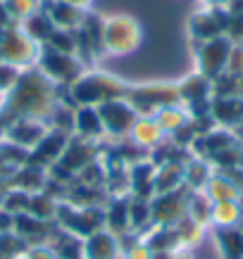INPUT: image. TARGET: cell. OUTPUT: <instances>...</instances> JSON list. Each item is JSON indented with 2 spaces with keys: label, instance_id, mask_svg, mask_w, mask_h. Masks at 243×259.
Segmentation results:
<instances>
[{
  "label": "cell",
  "instance_id": "14",
  "mask_svg": "<svg viewBox=\"0 0 243 259\" xmlns=\"http://www.w3.org/2000/svg\"><path fill=\"white\" fill-rule=\"evenodd\" d=\"M119 252V238L108 228H100L84 238V259H117Z\"/></svg>",
  "mask_w": 243,
  "mask_h": 259
},
{
  "label": "cell",
  "instance_id": "12",
  "mask_svg": "<svg viewBox=\"0 0 243 259\" xmlns=\"http://www.w3.org/2000/svg\"><path fill=\"white\" fill-rule=\"evenodd\" d=\"M0 55L5 62L12 64H29L36 57V50H33V40L26 36L24 31L15 29V31H3L0 36Z\"/></svg>",
  "mask_w": 243,
  "mask_h": 259
},
{
  "label": "cell",
  "instance_id": "5",
  "mask_svg": "<svg viewBox=\"0 0 243 259\" xmlns=\"http://www.w3.org/2000/svg\"><path fill=\"white\" fill-rule=\"evenodd\" d=\"M186 186H181L169 193H160V195L150 197V219L153 226H174L181 217H186V204H188Z\"/></svg>",
  "mask_w": 243,
  "mask_h": 259
},
{
  "label": "cell",
  "instance_id": "25",
  "mask_svg": "<svg viewBox=\"0 0 243 259\" xmlns=\"http://www.w3.org/2000/svg\"><path fill=\"white\" fill-rule=\"evenodd\" d=\"M243 212L236 200H224V202H212V219L210 224L215 228H231L241 226Z\"/></svg>",
  "mask_w": 243,
  "mask_h": 259
},
{
  "label": "cell",
  "instance_id": "7",
  "mask_svg": "<svg viewBox=\"0 0 243 259\" xmlns=\"http://www.w3.org/2000/svg\"><path fill=\"white\" fill-rule=\"evenodd\" d=\"M98 112H100L102 126H105V134L110 136H129L131 134L133 124L138 121V112L133 110V105L124 98H117V100H108L98 105Z\"/></svg>",
  "mask_w": 243,
  "mask_h": 259
},
{
  "label": "cell",
  "instance_id": "4",
  "mask_svg": "<svg viewBox=\"0 0 243 259\" xmlns=\"http://www.w3.org/2000/svg\"><path fill=\"white\" fill-rule=\"evenodd\" d=\"M95 155H98L95 141H88L81 136H70V143L64 145L60 159L53 164V174L62 176V179H77V174L86 164H91Z\"/></svg>",
  "mask_w": 243,
  "mask_h": 259
},
{
  "label": "cell",
  "instance_id": "35",
  "mask_svg": "<svg viewBox=\"0 0 243 259\" xmlns=\"http://www.w3.org/2000/svg\"><path fill=\"white\" fill-rule=\"evenodd\" d=\"M227 74L231 76H243V43H234L231 53H229L227 60Z\"/></svg>",
  "mask_w": 243,
  "mask_h": 259
},
{
  "label": "cell",
  "instance_id": "37",
  "mask_svg": "<svg viewBox=\"0 0 243 259\" xmlns=\"http://www.w3.org/2000/svg\"><path fill=\"white\" fill-rule=\"evenodd\" d=\"M24 259H57L53 247L48 245H36V247H29V252L24 254Z\"/></svg>",
  "mask_w": 243,
  "mask_h": 259
},
{
  "label": "cell",
  "instance_id": "26",
  "mask_svg": "<svg viewBox=\"0 0 243 259\" xmlns=\"http://www.w3.org/2000/svg\"><path fill=\"white\" fill-rule=\"evenodd\" d=\"M50 247L57 259H84V238L72 236L67 231H57Z\"/></svg>",
  "mask_w": 243,
  "mask_h": 259
},
{
  "label": "cell",
  "instance_id": "13",
  "mask_svg": "<svg viewBox=\"0 0 243 259\" xmlns=\"http://www.w3.org/2000/svg\"><path fill=\"white\" fill-rule=\"evenodd\" d=\"M15 233L24 238V243L29 247H36V245H46L53 243L55 238V228H53V221H41L31 214H17L15 217Z\"/></svg>",
  "mask_w": 243,
  "mask_h": 259
},
{
  "label": "cell",
  "instance_id": "44",
  "mask_svg": "<svg viewBox=\"0 0 243 259\" xmlns=\"http://www.w3.org/2000/svg\"><path fill=\"white\" fill-rule=\"evenodd\" d=\"M22 259H24V257H22Z\"/></svg>",
  "mask_w": 243,
  "mask_h": 259
},
{
  "label": "cell",
  "instance_id": "2",
  "mask_svg": "<svg viewBox=\"0 0 243 259\" xmlns=\"http://www.w3.org/2000/svg\"><path fill=\"white\" fill-rule=\"evenodd\" d=\"M126 88L122 81L112 79L108 74H88V76H79L74 83H72V98L79 107L84 105H102L108 100H117V98H124Z\"/></svg>",
  "mask_w": 243,
  "mask_h": 259
},
{
  "label": "cell",
  "instance_id": "11",
  "mask_svg": "<svg viewBox=\"0 0 243 259\" xmlns=\"http://www.w3.org/2000/svg\"><path fill=\"white\" fill-rule=\"evenodd\" d=\"M70 136L72 134H64V131H60V128H48V134L43 136L39 141V145L36 148L29 150V162L26 164H36V166H53L60 159V155H62L64 145L70 143Z\"/></svg>",
  "mask_w": 243,
  "mask_h": 259
},
{
  "label": "cell",
  "instance_id": "36",
  "mask_svg": "<svg viewBox=\"0 0 243 259\" xmlns=\"http://www.w3.org/2000/svg\"><path fill=\"white\" fill-rule=\"evenodd\" d=\"M124 259H153V252L146 243H133L124 250Z\"/></svg>",
  "mask_w": 243,
  "mask_h": 259
},
{
  "label": "cell",
  "instance_id": "39",
  "mask_svg": "<svg viewBox=\"0 0 243 259\" xmlns=\"http://www.w3.org/2000/svg\"><path fill=\"white\" fill-rule=\"evenodd\" d=\"M15 171H17V169L10 164L8 159L3 157V152H0V179H10V176H12Z\"/></svg>",
  "mask_w": 243,
  "mask_h": 259
},
{
  "label": "cell",
  "instance_id": "6",
  "mask_svg": "<svg viewBox=\"0 0 243 259\" xmlns=\"http://www.w3.org/2000/svg\"><path fill=\"white\" fill-rule=\"evenodd\" d=\"M138 38H141L138 24L129 17H112L102 26V46L117 55L131 53L138 46Z\"/></svg>",
  "mask_w": 243,
  "mask_h": 259
},
{
  "label": "cell",
  "instance_id": "38",
  "mask_svg": "<svg viewBox=\"0 0 243 259\" xmlns=\"http://www.w3.org/2000/svg\"><path fill=\"white\" fill-rule=\"evenodd\" d=\"M8 231H15V217L0 207V233H8Z\"/></svg>",
  "mask_w": 243,
  "mask_h": 259
},
{
  "label": "cell",
  "instance_id": "27",
  "mask_svg": "<svg viewBox=\"0 0 243 259\" xmlns=\"http://www.w3.org/2000/svg\"><path fill=\"white\" fill-rule=\"evenodd\" d=\"M26 214H31L41 221H55L57 214V197L50 195L48 190H39V193H31L29 197V209Z\"/></svg>",
  "mask_w": 243,
  "mask_h": 259
},
{
  "label": "cell",
  "instance_id": "30",
  "mask_svg": "<svg viewBox=\"0 0 243 259\" xmlns=\"http://www.w3.org/2000/svg\"><path fill=\"white\" fill-rule=\"evenodd\" d=\"M129 226H131V231H141L146 226H153L150 200H141V197H131L129 200Z\"/></svg>",
  "mask_w": 243,
  "mask_h": 259
},
{
  "label": "cell",
  "instance_id": "3",
  "mask_svg": "<svg viewBox=\"0 0 243 259\" xmlns=\"http://www.w3.org/2000/svg\"><path fill=\"white\" fill-rule=\"evenodd\" d=\"M57 226L79 238H88L91 233L105 228V209L102 207H77L72 202H57L55 214Z\"/></svg>",
  "mask_w": 243,
  "mask_h": 259
},
{
  "label": "cell",
  "instance_id": "42",
  "mask_svg": "<svg viewBox=\"0 0 243 259\" xmlns=\"http://www.w3.org/2000/svg\"><path fill=\"white\" fill-rule=\"evenodd\" d=\"M238 131H241V134H243V119H241V124H238Z\"/></svg>",
  "mask_w": 243,
  "mask_h": 259
},
{
  "label": "cell",
  "instance_id": "41",
  "mask_svg": "<svg viewBox=\"0 0 243 259\" xmlns=\"http://www.w3.org/2000/svg\"><path fill=\"white\" fill-rule=\"evenodd\" d=\"M67 3H72V5H79V8H84L88 0H67Z\"/></svg>",
  "mask_w": 243,
  "mask_h": 259
},
{
  "label": "cell",
  "instance_id": "22",
  "mask_svg": "<svg viewBox=\"0 0 243 259\" xmlns=\"http://www.w3.org/2000/svg\"><path fill=\"white\" fill-rule=\"evenodd\" d=\"M10 181H12L15 188H22V190H26V193H39V190L46 188L48 176H46V171H43V166L22 164L10 176Z\"/></svg>",
  "mask_w": 243,
  "mask_h": 259
},
{
  "label": "cell",
  "instance_id": "29",
  "mask_svg": "<svg viewBox=\"0 0 243 259\" xmlns=\"http://www.w3.org/2000/svg\"><path fill=\"white\" fill-rule=\"evenodd\" d=\"M186 214L193 221H198L200 226H207L212 219V200L205 195L203 190H191V193H188Z\"/></svg>",
  "mask_w": 243,
  "mask_h": 259
},
{
  "label": "cell",
  "instance_id": "15",
  "mask_svg": "<svg viewBox=\"0 0 243 259\" xmlns=\"http://www.w3.org/2000/svg\"><path fill=\"white\" fill-rule=\"evenodd\" d=\"M210 117L215 121V126L238 128L243 119V98H212Z\"/></svg>",
  "mask_w": 243,
  "mask_h": 259
},
{
  "label": "cell",
  "instance_id": "23",
  "mask_svg": "<svg viewBox=\"0 0 243 259\" xmlns=\"http://www.w3.org/2000/svg\"><path fill=\"white\" fill-rule=\"evenodd\" d=\"M212 176V166H210V159H203V157H191L184 166V186L188 190H203L205 183L210 181Z\"/></svg>",
  "mask_w": 243,
  "mask_h": 259
},
{
  "label": "cell",
  "instance_id": "21",
  "mask_svg": "<svg viewBox=\"0 0 243 259\" xmlns=\"http://www.w3.org/2000/svg\"><path fill=\"white\" fill-rule=\"evenodd\" d=\"M203 193L210 197L212 202H224V200H238V193H241V188H238L234 181L229 179L227 174L212 171L210 181L205 183Z\"/></svg>",
  "mask_w": 243,
  "mask_h": 259
},
{
  "label": "cell",
  "instance_id": "19",
  "mask_svg": "<svg viewBox=\"0 0 243 259\" xmlns=\"http://www.w3.org/2000/svg\"><path fill=\"white\" fill-rule=\"evenodd\" d=\"M105 228L115 236H124L126 231H131V226H129V200L119 195L112 197L108 209H105Z\"/></svg>",
  "mask_w": 243,
  "mask_h": 259
},
{
  "label": "cell",
  "instance_id": "1",
  "mask_svg": "<svg viewBox=\"0 0 243 259\" xmlns=\"http://www.w3.org/2000/svg\"><path fill=\"white\" fill-rule=\"evenodd\" d=\"M8 112L15 119L19 117H36L48 119L55 112V100H53V88L46 79H41L39 74H24L19 76L17 86L8 93L5 102Z\"/></svg>",
  "mask_w": 243,
  "mask_h": 259
},
{
  "label": "cell",
  "instance_id": "17",
  "mask_svg": "<svg viewBox=\"0 0 243 259\" xmlns=\"http://www.w3.org/2000/svg\"><path fill=\"white\" fill-rule=\"evenodd\" d=\"M186 162H181V159H167L162 164H155V179H153L155 195L169 193V190H177L184 186V166H186Z\"/></svg>",
  "mask_w": 243,
  "mask_h": 259
},
{
  "label": "cell",
  "instance_id": "9",
  "mask_svg": "<svg viewBox=\"0 0 243 259\" xmlns=\"http://www.w3.org/2000/svg\"><path fill=\"white\" fill-rule=\"evenodd\" d=\"M41 67L46 71V76L60 81V83H74L81 76V62L72 53H60L48 48L41 55Z\"/></svg>",
  "mask_w": 243,
  "mask_h": 259
},
{
  "label": "cell",
  "instance_id": "40",
  "mask_svg": "<svg viewBox=\"0 0 243 259\" xmlns=\"http://www.w3.org/2000/svg\"><path fill=\"white\" fill-rule=\"evenodd\" d=\"M205 3H210L212 8H224V5H229L231 0H205Z\"/></svg>",
  "mask_w": 243,
  "mask_h": 259
},
{
  "label": "cell",
  "instance_id": "20",
  "mask_svg": "<svg viewBox=\"0 0 243 259\" xmlns=\"http://www.w3.org/2000/svg\"><path fill=\"white\" fill-rule=\"evenodd\" d=\"M217 247H220L222 259H243V228H215Z\"/></svg>",
  "mask_w": 243,
  "mask_h": 259
},
{
  "label": "cell",
  "instance_id": "34",
  "mask_svg": "<svg viewBox=\"0 0 243 259\" xmlns=\"http://www.w3.org/2000/svg\"><path fill=\"white\" fill-rule=\"evenodd\" d=\"M3 8L8 10L12 17H19V19H26L29 15L36 12V0H5Z\"/></svg>",
  "mask_w": 243,
  "mask_h": 259
},
{
  "label": "cell",
  "instance_id": "31",
  "mask_svg": "<svg viewBox=\"0 0 243 259\" xmlns=\"http://www.w3.org/2000/svg\"><path fill=\"white\" fill-rule=\"evenodd\" d=\"M29 252V245L15 231L0 233V259H22Z\"/></svg>",
  "mask_w": 243,
  "mask_h": 259
},
{
  "label": "cell",
  "instance_id": "28",
  "mask_svg": "<svg viewBox=\"0 0 243 259\" xmlns=\"http://www.w3.org/2000/svg\"><path fill=\"white\" fill-rule=\"evenodd\" d=\"M153 119L160 124V128H162L165 134H174L179 126L188 124L191 114H188V110H184L181 105H169V107H160V110L153 114Z\"/></svg>",
  "mask_w": 243,
  "mask_h": 259
},
{
  "label": "cell",
  "instance_id": "18",
  "mask_svg": "<svg viewBox=\"0 0 243 259\" xmlns=\"http://www.w3.org/2000/svg\"><path fill=\"white\" fill-rule=\"evenodd\" d=\"M129 136H131L133 145H138L141 150H148L160 145V141L165 138V131L160 128V124L153 117H138V121L133 124Z\"/></svg>",
  "mask_w": 243,
  "mask_h": 259
},
{
  "label": "cell",
  "instance_id": "10",
  "mask_svg": "<svg viewBox=\"0 0 243 259\" xmlns=\"http://www.w3.org/2000/svg\"><path fill=\"white\" fill-rule=\"evenodd\" d=\"M48 128H50V126L46 124V119L19 117V119H12V124L5 128V138L24 150H31V148H36L41 138L48 134Z\"/></svg>",
  "mask_w": 243,
  "mask_h": 259
},
{
  "label": "cell",
  "instance_id": "33",
  "mask_svg": "<svg viewBox=\"0 0 243 259\" xmlns=\"http://www.w3.org/2000/svg\"><path fill=\"white\" fill-rule=\"evenodd\" d=\"M22 76L19 67L12 62H3L0 60V95H8L12 88L17 86V81Z\"/></svg>",
  "mask_w": 243,
  "mask_h": 259
},
{
  "label": "cell",
  "instance_id": "43",
  "mask_svg": "<svg viewBox=\"0 0 243 259\" xmlns=\"http://www.w3.org/2000/svg\"><path fill=\"white\" fill-rule=\"evenodd\" d=\"M241 169H243V164H241Z\"/></svg>",
  "mask_w": 243,
  "mask_h": 259
},
{
  "label": "cell",
  "instance_id": "32",
  "mask_svg": "<svg viewBox=\"0 0 243 259\" xmlns=\"http://www.w3.org/2000/svg\"><path fill=\"white\" fill-rule=\"evenodd\" d=\"M29 197H31V193H26V190L22 188H12L8 190V195H5V200H3V209H8L12 217H17V214H24L26 209H29Z\"/></svg>",
  "mask_w": 243,
  "mask_h": 259
},
{
  "label": "cell",
  "instance_id": "16",
  "mask_svg": "<svg viewBox=\"0 0 243 259\" xmlns=\"http://www.w3.org/2000/svg\"><path fill=\"white\" fill-rule=\"evenodd\" d=\"M74 136H81L88 141H98L100 136H105V126H102L98 107L84 105L74 110Z\"/></svg>",
  "mask_w": 243,
  "mask_h": 259
},
{
  "label": "cell",
  "instance_id": "24",
  "mask_svg": "<svg viewBox=\"0 0 243 259\" xmlns=\"http://www.w3.org/2000/svg\"><path fill=\"white\" fill-rule=\"evenodd\" d=\"M50 22L55 24V29H74L81 24L84 15H81V8L79 5H72L67 0H55L53 3V8H50Z\"/></svg>",
  "mask_w": 243,
  "mask_h": 259
},
{
  "label": "cell",
  "instance_id": "8",
  "mask_svg": "<svg viewBox=\"0 0 243 259\" xmlns=\"http://www.w3.org/2000/svg\"><path fill=\"white\" fill-rule=\"evenodd\" d=\"M231 48H234V40L229 38L227 33L217 36V38H212V40H205L203 46H200V53H198V71L203 76H207L210 81H215L227 69V60H229Z\"/></svg>",
  "mask_w": 243,
  "mask_h": 259
}]
</instances>
